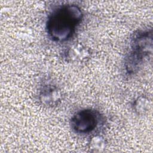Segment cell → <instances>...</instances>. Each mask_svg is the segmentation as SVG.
I'll use <instances>...</instances> for the list:
<instances>
[{
    "instance_id": "6da1fadb",
    "label": "cell",
    "mask_w": 153,
    "mask_h": 153,
    "mask_svg": "<svg viewBox=\"0 0 153 153\" xmlns=\"http://www.w3.org/2000/svg\"><path fill=\"white\" fill-rule=\"evenodd\" d=\"M84 13L75 4H64L57 7L48 16L45 29L48 37L56 42L70 40L81 23Z\"/></svg>"
},
{
    "instance_id": "52a82bcc",
    "label": "cell",
    "mask_w": 153,
    "mask_h": 153,
    "mask_svg": "<svg viewBox=\"0 0 153 153\" xmlns=\"http://www.w3.org/2000/svg\"><path fill=\"white\" fill-rule=\"evenodd\" d=\"M106 146L105 139L100 135H94L90 140L88 148L91 152H100L104 150Z\"/></svg>"
},
{
    "instance_id": "8992f818",
    "label": "cell",
    "mask_w": 153,
    "mask_h": 153,
    "mask_svg": "<svg viewBox=\"0 0 153 153\" xmlns=\"http://www.w3.org/2000/svg\"><path fill=\"white\" fill-rule=\"evenodd\" d=\"M68 58L71 60L78 61L85 59L88 56V52L82 45H75L71 47L68 52Z\"/></svg>"
},
{
    "instance_id": "3957f363",
    "label": "cell",
    "mask_w": 153,
    "mask_h": 153,
    "mask_svg": "<svg viewBox=\"0 0 153 153\" xmlns=\"http://www.w3.org/2000/svg\"><path fill=\"white\" fill-rule=\"evenodd\" d=\"M103 120V116L97 110L85 108L78 111L72 116L70 126L77 134H88L94 131Z\"/></svg>"
},
{
    "instance_id": "5b68a950",
    "label": "cell",
    "mask_w": 153,
    "mask_h": 153,
    "mask_svg": "<svg viewBox=\"0 0 153 153\" xmlns=\"http://www.w3.org/2000/svg\"><path fill=\"white\" fill-rule=\"evenodd\" d=\"M132 106L137 115H142L148 112L151 107V103L148 98L144 96H140L133 101Z\"/></svg>"
},
{
    "instance_id": "277c9868",
    "label": "cell",
    "mask_w": 153,
    "mask_h": 153,
    "mask_svg": "<svg viewBox=\"0 0 153 153\" xmlns=\"http://www.w3.org/2000/svg\"><path fill=\"white\" fill-rule=\"evenodd\" d=\"M38 98L40 103L47 108H54L59 105L62 100L60 89L51 83H45L41 86Z\"/></svg>"
},
{
    "instance_id": "7a4b0ae2",
    "label": "cell",
    "mask_w": 153,
    "mask_h": 153,
    "mask_svg": "<svg viewBox=\"0 0 153 153\" xmlns=\"http://www.w3.org/2000/svg\"><path fill=\"white\" fill-rule=\"evenodd\" d=\"M152 54V29L135 32L130 41V50L124 60L125 71L129 75L137 73Z\"/></svg>"
}]
</instances>
